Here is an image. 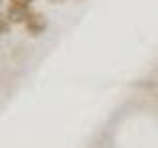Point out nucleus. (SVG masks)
<instances>
[{"mask_svg":"<svg viewBox=\"0 0 158 148\" xmlns=\"http://www.w3.org/2000/svg\"><path fill=\"white\" fill-rule=\"evenodd\" d=\"M46 26H48V22H46V18H44V14H40V12L30 14V18L26 22V28L32 36H40V34L46 30Z\"/></svg>","mask_w":158,"mask_h":148,"instance_id":"1","label":"nucleus"},{"mask_svg":"<svg viewBox=\"0 0 158 148\" xmlns=\"http://www.w3.org/2000/svg\"><path fill=\"white\" fill-rule=\"evenodd\" d=\"M30 18L28 8H16V6H10L8 8V20L14 24H26Z\"/></svg>","mask_w":158,"mask_h":148,"instance_id":"2","label":"nucleus"},{"mask_svg":"<svg viewBox=\"0 0 158 148\" xmlns=\"http://www.w3.org/2000/svg\"><path fill=\"white\" fill-rule=\"evenodd\" d=\"M32 4V0H10V6H16V8H28Z\"/></svg>","mask_w":158,"mask_h":148,"instance_id":"3","label":"nucleus"},{"mask_svg":"<svg viewBox=\"0 0 158 148\" xmlns=\"http://www.w3.org/2000/svg\"><path fill=\"white\" fill-rule=\"evenodd\" d=\"M8 30H10V20H0V34H6L8 32Z\"/></svg>","mask_w":158,"mask_h":148,"instance_id":"4","label":"nucleus"}]
</instances>
